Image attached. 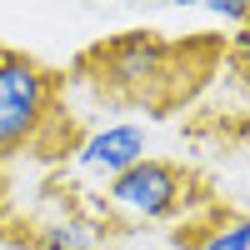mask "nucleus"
<instances>
[{
    "label": "nucleus",
    "mask_w": 250,
    "mask_h": 250,
    "mask_svg": "<svg viewBox=\"0 0 250 250\" xmlns=\"http://www.w3.org/2000/svg\"><path fill=\"white\" fill-rule=\"evenodd\" d=\"M50 105H55V75L35 65L30 55L0 50V155L35 140Z\"/></svg>",
    "instance_id": "1"
},
{
    "label": "nucleus",
    "mask_w": 250,
    "mask_h": 250,
    "mask_svg": "<svg viewBox=\"0 0 250 250\" xmlns=\"http://www.w3.org/2000/svg\"><path fill=\"white\" fill-rule=\"evenodd\" d=\"M195 250H250V215L215 210V220L205 225V235H200Z\"/></svg>",
    "instance_id": "6"
},
{
    "label": "nucleus",
    "mask_w": 250,
    "mask_h": 250,
    "mask_svg": "<svg viewBox=\"0 0 250 250\" xmlns=\"http://www.w3.org/2000/svg\"><path fill=\"white\" fill-rule=\"evenodd\" d=\"M230 60H235L240 70H250V20L240 25V35H235V45H230Z\"/></svg>",
    "instance_id": "8"
},
{
    "label": "nucleus",
    "mask_w": 250,
    "mask_h": 250,
    "mask_svg": "<svg viewBox=\"0 0 250 250\" xmlns=\"http://www.w3.org/2000/svg\"><path fill=\"white\" fill-rule=\"evenodd\" d=\"M190 185H195L190 170L145 155V160L130 165L125 175L105 180V205L120 210L125 220H165V215H175L180 205L190 200Z\"/></svg>",
    "instance_id": "3"
},
{
    "label": "nucleus",
    "mask_w": 250,
    "mask_h": 250,
    "mask_svg": "<svg viewBox=\"0 0 250 250\" xmlns=\"http://www.w3.org/2000/svg\"><path fill=\"white\" fill-rule=\"evenodd\" d=\"M170 45H160L155 35H145V30H130V35H120L110 40V45H95L80 65H95V85L100 90H110L120 100H155V85L170 70Z\"/></svg>",
    "instance_id": "2"
},
{
    "label": "nucleus",
    "mask_w": 250,
    "mask_h": 250,
    "mask_svg": "<svg viewBox=\"0 0 250 250\" xmlns=\"http://www.w3.org/2000/svg\"><path fill=\"white\" fill-rule=\"evenodd\" d=\"M30 250H105L95 225H80V220H55V225H40L30 235Z\"/></svg>",
    "instance_id": "5"
},
{
    "label": "nucleus",
    "mask_w": 250,
    "mask_h": 250,
    "mask_svg": "<svg viewBox=\"0 0 250 250\" xmlns=\"http://www.w3.org/2000/svg\"><path fill=\"white\" fill-rule=\"evenodd\" d=\"M75 160H80V170L115 180V175L130 170V165L145 160V130L140 125H105V130H95V135L80 140Z\"/></svg>",
    "instance_id": "4"
},
{
    "label": "nucleus",
    "mask_w": 250,
    "mask_h": 250,
    "mask_svg": "<svg viewBox=\"0 0 250 250\" xmlns=\"http://www.w3.org/2000/svg\"><path fill=\"white\" fill-rule=\"evenodd\" d=\"M205 10H210L215 20H230V25H245L250 20V5H240V0H210Z\"/></svg>",
    "instance_id": "7"
}]
</instances>
